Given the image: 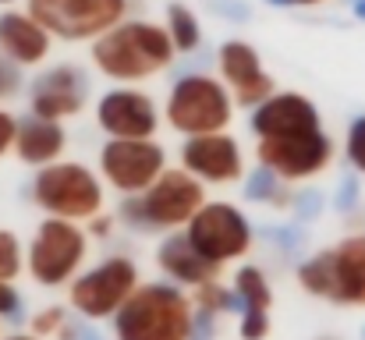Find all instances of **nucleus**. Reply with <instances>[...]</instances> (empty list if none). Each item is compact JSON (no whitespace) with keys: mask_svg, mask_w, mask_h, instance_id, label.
<instances>
[{"mask_svg":"<svg viewBox=\"0 0 365 340\" xmlns=\"http://www.w3.org/2000/svg\"><path fill=\"white\" fill-rule=\"evenodd\" d=\"M89 61L107 82L138 86L163 75L178 61V50L163 25L149 18H124L118 29L89 43Z\"/></svg>","mask_w":365,"mask_h":340,"instance_id":"1","label":"nucleus"},{"mask_svg":"<svg viewBox=\"0 0 365 340\" xmlns=\"http://www.w3.org/2000/svg\"><path fill=\"white\" fill-rule=\"evenodd\" d=\"M210 202L206 185L185 167H167L142 195H124L118 202V224L135 234H174Z\"/></svg>","mask_w":365,"mask_h":340,"instance_id":"2","label":"nucleus"},{"mask_svg":"<svg viewBox=\"0 0 365 340\" xmlns=\"http://www.w3.org/2000/svg\"><path fill=\"white\" fill-rule=\"evenodd\" d=\"M192 330H195L192 294L170 280L138 284V291L110 319L114 340H192Z\"/></svg>","mask_w":365,"mask_h":340,"instance_id":"3","label":"nucleus"},{"mask_svg":"<svg viewBox=\"0 0 365 340\" xmlns=\"http://www.w3.org/2000/svg\"><path fill=\"white\" fill-rule=\"evenodd\" d=\"M294 280L309 298L341 309H365V230L344 234L337 244L302 259Z\"/></svg>","mask_w":365,"mask_h":340,"instance_id":"4","label":"nucleus"},{"mask_svg":"<svg viewBox=\"0 0 365 340\" xmlns=\"http://www.w3.org/2000/svg\"><path fill=\"white\" fill-rule=\"evenodd\" d=\"M29 199L43 217L89 224L107 210V185L96 170H89L78 160H57L32 174Z\"/></svg>","mask_w":365,"mask_h":340,"instance_id":"5","label":"nucleus"},{"mask_svg":"<svg viewBox=\"0 0 365 340\" xmlns=\"http://www.w3.org/2000/svg\"><path fill=\"white\" fill-rule=\"evenodd\" d=\"M163 124L170 131H178L181 138L227 131L235 124V100L217 75L188 71V75L174 78V86L163 100Z\"/></svg>","mask_w":365,"mask_h":340,"instance_id":"6","label":"nucleus"},{"mask_svg":"<svg viewBox=\"0 0 365 340\" xmlns=\"http://www.w3.org/2000/svg\"><path fill=\"white\" fill-rule=\"evenodd\" d=\"M86 255H89V230L71 220H57V217H43L32 241L25 244V273L46 287H68L82 269H86Z\"/></svg>","mask_w":365,"mask_h":340,"instance_id":"7","label":"nucleus"},{"mask_svg":"<svg viewBox=\"0 0 365 340\" xmlns=\"http://www.w3.org/2000/svg\"><path fill=\"white\" fill-rule=\"evenodd\" d=\"M138 262L131 255H107L68 284V309L89 323H110L138 291Z\"/></svg>","mask_w":365,"mask_h":340,"instance_id":"8","label":"nucleus"},{"mask_svg":"<svg viewBox=\"0 0 365 340\" xmlns=\"http://www.w3.org/2000/svg\"><path fill=\"white\" fill-rule=\"evenodd\" d=\"M131 0H25V11L64 43H96L128 18Z\"/></svg>","mask_w":365,"mask_h":340,"instance_id":"9","label":"nucleus"},{"mask_svg":"<svg viewBox=\"0 0 365 340\" xmlns=\"http://www.w3.org/2000/svg\"><path fill=\"white\" fill-rule=\"evenodd\" d=\"M188 241L195 244V252L213 262V266H231L242 262L255 244V227L245 217L242 206L227 202V199H210L185 227Z\"/></svg>","mask_w":365,"mask_h":340,"instance_id":"10","label":"nucleus"},{"mask_svg":"<svg viewBox=\"0 0 365 340\" xmlns=\"http://www.w3.org/2000/svg\"><path fill=\"white\" fill-rule=\"evenodd\" d=\"M167 170V149L156 138H107L96 156V174L118 195H142Z\"/></svg>","mask_w":365,"mask_h":340,"instance_id":"11","label":"nucleus"},{"mask_svg":"<svg viewBox=\"0 0 365 340\" xmlns=\"http://www.w3.org/2000/svg\"><path fill=\"white\" fill-rule=\"evenodd\" d=\"M334 156H337V142L327 135V128L255 142V163H262L287 185H305V181L319 177L323 170H330Z\"/></svg>","mask_w":365,"mask_h":340,"instance_id":"12","label":"nucleus"},{"mask_svg":"<svg viewBox=\"0 0 365 340\" xmlns=\"http://www.w3.org/2000/svg\"><path fill=\"white\" fill-rule=\"evenodd\" d=\"M178 167H185L192 177H199L206 188L242 185L245 174H248V167H245V149L231 131L185 138L181 149H178Z\"/></svg>","mask_w":365,"mask_h":340,"instance_id":"13","label":"nucleus"},{"mask_svg":"<svg viewBox=\"0 0 365 340\" xmlns=\"http://www.w3.org/2000/svg\"><path fill=\"white\" fill-rule=\"evenodd\" d=\"M96 128L107 138H156L163 124V107L131 86H114L96 100Z\"/></svg>","mask_w":365,"mask_h":340,"instance_id":"14","label":"nucleus"},{"mask_svg":"<svg viewBox=\"0 0 365 340\" xmlns=\"http://www.w3.org/2000/svg\"><path fill=\"white\" fill-rule=\"evenodd\" d=\"M89 103V71L75 61L53 64L39 71L29 86V113H39L46 120H71Z\"/></svg>","mask_w":365,"mask_h":340,"instance_id":"15","label":"nucleus"},{"mask_svg":"<svg viewBox=\"0 0 365 340\" xmlns=\"http://www.w3.org/2000/svg\"><path fill=\"white\" fill-rule=\"evenodd\" d=\"M217 78L227 86L235 107H259L277 93V78L262 68L259 50L248 39H224L217 46Z\"/></svg>","mask_w":365,"mask_h":340,"instance_id":"16","label":"nucleus"},{"mask_svg":"<svg viewBox=\"0 0 365 340\" xmlns=\"http://www.w3.org/2000/svg\"><path fill=\"white\" fill-rule=\"evenodd\" d=\"M323 128V113L316 107V100H309L305 93L294 89H277L269 100H262L259 107L248 110V131L259 138H287V135H305V131H319Z\"/></svg>","mask_w":365,"mask_h":340,"instance_id":"17","label":"nucleus"},{"mask_svg":"<svg viewBox=\"0 0 365 340\" xmlns=\"http://www.w3.org/2000/svg\"><path fill=\"white\" fill-rule=\"evenodd\" d=\"M53 50V36L21 7H4L0 11V53L18 64L21 71L39 68Z\"/></svg>","mask_w":365,"mask_h":340,"instance_id":"18","label":"nucleus"},{"mask_svg":"<svg viewBox=\"0 0 365 340\" xmlns=\"http://www.w3.org/2000/svg\"><path fill=\"white\" fill-rule=\"evenodd\" d=\"M156 266H160L163 280H170V284H178L185 291H195V287H202L210 280H220V273H224L220 266L206 262L195 252V244L188 241L185 230H174V234H163L160 237V244H156Z\"/></svg>","mask_w":365,"mask_h":340,"instance_id":"19","label":"nucleus"},{"mask_svg":"<svg viewBox=\"0 0 365 340\" xmlns=\"http://www.w3.org/2000/svg\"><path fill=\"white\" fill-rule=\"evenodd\" d=\"M68 149V128L61 120H46L39 113H25L18 117V135H14V156L18 163L43 170L57 160H64Z\"/></svg>","mask_w":365,"mask_h":340,"instance_id":"20","label":"nucleus"},{"mask_svg":"<svg viewBox=\"0 0 365 340\" xmlns=\"http://www.w3.org/2000/svg\"><path fill=\"white\" fill-rule=\"evenodd\" d=\"M242 199L245 202H255V206H273V210H291L294 206V195H291V185L280 181L273 170H266L262 163H255L242 181Z\"/></svg>","mask_w":365,"mask_h":340,"instance_id":"21","label":"nucleus"},{"mask_svg":"<svg viewBox=\"0 0 365 340\" xmlns=\"http://www.w3.org/2000/svg\"><path fill=\"white\" fill-rule=\"evenodd\" d=\"M163 29H167V36H170V43H174V50L181 57H192L202 46V21H199V14L185 0H170L167 4Z\"/></svg>","mask_w":365,"mask_h":340,"instance_id":"22","label":"nucleus"},{"mask_svg":"<svg viewBox=\"0 0 365 340\" xmlns=\"http://www.w3.org/2000/svg\"><path fill=\"white\" fill-rule=\"evenodd\" d=\"M231 291H235V298H238V312H242V309H262V312L273 309V284H269L266 269L255 266V262H242V266L235 269Z\"/></svg>","mask_w":365,"mask_h":340,"instance_id":"23","label":"nucleus"},{"mask_svg":"<svg viewBox=\"0 0 365 340\" xmlns=\"http://www.w3.org/2000/svg\"><path fill=\"white\" fill-rule=\"evenodd\" d=\"M188 294H192L195 312H206L213 319H220L227 312H238V298H235L231 284H224V280H210V284H202V287H195Z\"/></svg>","mask_w":365,"mask_h":340,"instance_id":"24","label":"nucleus"},{"mask_svg":"<svg viewBox=\"0 0 365 340\" xmlns=\"http://www.w3.org/2000/svg\"><path fill=\"white\" fill-rule=\"evenodd\" d=\"M25 273V241L0 227V284H14Z\"/></svg>","mask_w":365,"mask_h":340,"instance_id":"25","label":"nucleus"},{"mask_svg":"<svg viewBox=\"0 0 365 340\" xmlns=\"http://www.w3.org/2000/svg\"><path fill=\"white\" fill-rule=\"evenodd\" d=\"M68 323H71V312H68L64 305H46V309L32 312V319H29V334H36L39 340H57Z\"/></svg>","mask_w":365,"mask_h":340,"instance_id":"26","label":"nucleus"},{"mask_svg":"<svg viewBox=\"0 0 365 340\" xmlns=\"http://www.w3.org/2000/svg\"><path fill=\"white\" fill-rule=\"evenodd\" d=\"M344 160L359 177H365V113H359L344 131Z\"/></svg>","mask_w":365,"mask_h":340,"instance_id":"27","label":"nucleus"},{"mask_svg":"<svg viewBox=\"0 0 365 340\" xmlns=\"http://www.w3.org/2000/svg\"><path fill=\"white\" fill-rule=\"evenodd\" d=\"M273 330L269 312L262 309H242L238 312V340H266Z\"/></svg>","mask_w":365,"mask_h":340,"instance_id":"28","label":"nucleus"},{"mask_svg":"<svg viewBox=\"0 0 365 340\" xmlns=\"http://www.w3.org/2000/svg\"><path fill=\"white\" fill-rule=\"evenodd\" d=\"M21 86H25V71L0 53V107H4L7 100H14V96L21 93Z\"/></svg>","mask_w":365,"mask_h":340,"instance_id":"29","label":"nucleus"},{"mask_svg":"<svg viewBox=\"0 0 365 340\" xmlns=\"http://www.w3.org/2000/svg\"><path fill=\"white\" fill-rule=\"evenodd\" d=\"M359 195H362V181H359V174H348L337 185V192H334V210L337 213H351L359 206Z\"/></svg>","mask_w":365,"mask_h":340,"instance_id":"30","label":"nucleus"},{"mask_svg":"<svg viewBox=\"0 0 365 340\" xmlns=\"http://www.w3.org/2000/svg\"><path fill=\"white\" fill-rule=\"evenodd\" d=\"M323 199L327 195H319V192H302V195H294V213H298V220L302 224H309V220H316L319 213H323Z\"/></svg>","mask_w":365,"mask_h":340,"instance_id":"31","label":"nucleus"},{"mask_svg":"<svg viewBox=\"0 0 365 340\" xmlns=\"http://www.w3.org/2000/svg\"><path fill=\"white\" fill-rule=\"evenodd\" d=\"M0 319H7V323L21 319V294L14 284H0Z\"/></svg>","mask_w":365,"mask_h":340,"instance_id":"32","label":"nucleus"},{"mask_svg":"<svg viewBox=\"0 0 365 340\" xmlns=\"http://www.w3.org/2000/svg\"><path fill=\"white\" fill-rule=\"evenodd\" d=\"M210 11L220 14V18H231V21H248L252 18V7L245 0H210Z\"/></svg>","mask_w":365,"mask_h":340,"instance_id":"33","label":"nucleus"},{"mask_svg":"<svg viewBox=\"0 0 365 340\" xmlns=\"http://www.w3.org/2000/svg\"><path fill=\"white\" fill-rule=\"evenodd\" d=\"M14 135H18V117L7 107H0V160L14 153Z\"/></svg>","mask_w":365,"mask_h":340,"instance_id":"34","label":"nucleus"},{"mask_svg":"<svg viewBox=\"0 0 365 340\" xmlns=\"http://www.w3.org/2000/svg\"><path fill=\"white\" fill-rule=\"evenodd\" d=\"M273 241H277L280 248L294 252V248H302L305 234H302V227H277V230H273Z\"/></svg>","mask_w":365,"mask_h":340,"instance_id":"35","label":"nucleus"},{"mask_svg":"<svg viewBox=\"0 0 365 340\" xmlns=\"http://www.w3.org/2000/svg\"><path fill=\"white\" fill-rule=\"evenodd\" d=\"M114 224H118V217L103 210L100 217H93V220L86 224V230H89V237H110V230H114Z\"/></svg>","mask_w":365,"mask_h":340,"instance_id":"36","label":"nucleus"},{"mask_svg":"<svg viewBox=\"0 0 365 340\" xmlns=\"http://www.w3.org/2000/svg\"><path fill=\"white\" fill-rule=\"evenodd\" d=\"M327 0H287V7H319Z\"/></svg>","mask_w":365,"mask_h":340,"instance_id":"37","label":"nucleus"},{"mask_svg":"<svg viewBox=\"0 0 365 340\" xmlns=\"http://www.w3.org/2000/svg\"><path fill=\"white\" fill-rule=\"evenodd\" d=\"M0 340H39V337L25 330V334H4V337H0Z\"/></svg>","mask_w":365,"mask_h":340,"instance_id":"38","label":"nucleus"},{"mask_svg":"<svg viewBox=\"0 0 365 340\" xmlns=\"http://www.w3.org/2000/svg\"><path fill=\"white\" fill-rule=\"evenodd\" d=\"M351 11H355V18H359V21H365V0H355V4H351Z\"/></svg>","mask_w":365,"mask_h":340,"instance_id":"39","label":"nucleus"},{"mask_svg":"<svg viewBox=\"0 0 365 340\" xmlns=\"http://www.w3.org/2000/svg\"><path fill=\"white\" fill-rule=\"evenodd\" d=\"M316 340H344V337H337V334H323V337H316Z\"/></svg>","mask_w":365,"mask_h":340,"instance_id":"40","label":"nucleus"},{"mask_svg":"<svg viewBox=\"0 0 365 340\" xmlns=\"http://www.w3.org/2000/svg\"><path fill=\"white\" fill-rule=\"evenodd\" d=\"M0 7H14V0H0Z\"/></svg>","mask_w":365,"mask_h":340,"instance_id":"41","label":"nucleus"}]
</instances>
